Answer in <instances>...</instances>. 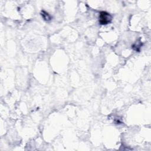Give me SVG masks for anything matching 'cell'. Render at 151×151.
<instances>
[{
  "mask_svg": "<svg viewBox=\"0 0 151 151\" xmlns=\"http://www.w3.org/2000/svg\"><path fill=\"white\" fill-rule=\"evenodd\" d=\"M111 21V16L106 12H101L99 16V22L102 25L110 23Z\"/></svg>",
  "mask_w": 151,
  "mask_h": 151,
  "instance_id": "6da1fadb",
  "label": "cell"
}]
</instances>
